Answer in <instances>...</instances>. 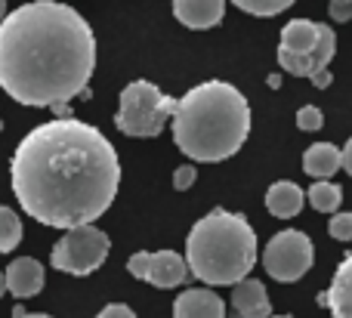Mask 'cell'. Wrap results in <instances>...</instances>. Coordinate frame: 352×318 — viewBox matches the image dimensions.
<instances>
[{"mask_svg": "<svg viewBox=\"0 0 352 318\" xmlns=\"http://www.w3.org/2000/svg\"><path fill=\"white\" fill-rule=\"evenodd\" d=\"M250 133V105L226 80H204L176 99L173 139L192 161H226Z\"/></svg>", "mask_w": 352, "mask_h": 318, "instance_id": "3", "label": "cell"}, {"mask_svg": "<svg viewBox=\"0 0 352 318\" xmlns=\"http://www.w3.org/2000/svg\"><path fill=\"white\" fill-rule=\"evenodd\" d=\"M340 167H343L340 148L331 146V142H316V146H309L303 155V170L316 179H331Z\"/></svg>", "mask_w": 352, "mask_h": 318, "instance_id": "16", "label": "cell"}, {"mask_svg": "<svg viewBox=\"0 0 352 318\" xmlns=\"http://www.w3.org/2000/svg\"><path fill=\"white\" fill-rule=\"evenodd\" d=\"M109 251H111L109 235H105L102 229H96L93 223H84V226L65 229V235L56 241L53 253H50V263L59 272L84 278L105 263Z\"/></svg>", "mask_w": 352, "mask_h": 318, "instance_id": "7", "label": "cell"}, {"mask_svg": "<svg viewBox=\"0 0 352 318\" xmlns=\"http://www.w3.org/2000/svg\"><path fill=\"white\" fill-rule=\"evenodd\" d=\"M309 204L318 210V214H334L343 201V189L331 179H316V185H309Z\"/></svg>", "mask_w": 352, "mask_h": 318, "instance_id": "17", "label": "cell"}, {"mask_svg": "<svg viewBox=\"0 0 352 318\" xmlns=\"http://www.w3.org/2000/svg\"><path fill=\"white\" fill-rule=\"evenodd\" d=\"M173 96L161 93L152 80H133L121 90L115 127L124 136H133V139H155V136H161L164 124L173 117Z\"/></svg>", "mask_w": 352, "mask_h": 318, "instance_id": "6", "label": "cell"}, {"mask_svg": "<svg viewBox=\"0 0 352 318\" xmlns=\"http://www.w3.org/2000/svg\"><path fill=\"white\" fill-rule=\"evenodd\" d=\"M328 3H352V0H328Z\"/></svg>", "mask_w": 352, "mask_h": 318, "instance_id": "30", "label": "cell"}, {"mask_svg": "<svg viewBox=\"0 0 352 318\" xmlns=\"http://www.w3.org/2000/svg\"><path fill=\"white\" fill-rule=\"evenodd\" d=\"M269 318H291V315H269Z\"/></svg>", "mask_w": 352, "mask_h": 318, "instance_id": "31", "label": "cell"}, {"mask_svg": "<svg viewBox=\"0 0 352 318\" xmlns=\"http://www.w3.org/2000/svg\"><path fill=\"white\" fill-rule=\"evenodd\" d=\"M173 318H226V303L210 288H188L176 297Z\"/></svg>", "mask_w": 352, "mask_h": 318, "instance_id": "10", "label": "cell"}, {"mask_svg": "<svg viewBox=\"0 0 352 318\" xmlns=\"http://www.w3.org/2000/svg\"><path fill=\"white\" fill-rule=\"evenodd\" d=\"M173 16L179 19L186 28L204 31L223 22L226 16V0H173Z\"/></svg>", "mask_w": 352, "mask_h": 318, "instance_id": "12", "label": "cell"}, {"mask_svg": "<svg viewBox=\"0 0 352 318\" xmlns=\"http://www.w3.org/2000/svg\"><path fill=\"white\" fill-rule=\"evenodd\" d=\"M6 19V0H0V22Z\"/></svg>", "mask_w": 352, "mask_h": 318, "instance_id": "29", "label": "cell"}, {"mask_svg": "<svg viewBox=\"0 0 352 318\" xmlns=\"http://www.w3.org/2000/svg\"><path fill=\"white\" fill-rule=\"evenodd\" d=\"M0 130H3V121H0Z\"/></svg>", "mask_w": 352, "mask_h": 318, "instance_id": "32", "label": "cell"}, {"mask_svg": "<svg viewBox=\"0 0 352 318\" xmlns=\"http://www.w3.org/2000/svg\"><path fill=\"white\" fill-rule=\"evenodd\" d=\"M12 195L50 229L96 223L121 189L118 152L93 124L56 117L34 127L10 161Z\"/></svg>", "mask_w": 352, "mask_h": 318, "instance_id": "1", "label": "cell"}, {"mask_svg": "<svg viewBox=\"0 0 352 318\" xmlns=\"http://www.w3.org/2000/svg\"><path fill=\"white\" fill-rule=\"evenodd\" d=\"M303 189H300L297 183H291V179H278V183L269 185L266 192V207L272 216H278V220H291V216H297L300 210H303Z\"/></svg>", "mask_w": 352, "mask_h": 318, "instance_id": "15", "label": "cell"}, {"mask_svg": "<svg viewBox=\"0 0 352 318\" xmlns=\"http://www.w3.org/2000/svg\"><path fill=\"white\" fill-rule=\"evenodd\" d=\"M340 158H343V170H346V173H349V177H352V139L346 142V146H343Z\"/></svg>", "mask_w": 352, "mask_h": 318, "instance_id": "25", "label": "cell"}, {"mask_svg": "<svg viewBox=\"0 0 352 318\" xmlns=\"http://www.w3.org/2000/svg\"><path fill=\"white\" fill-rule=\"evenodd\" d=\"M328 232L337 241H352V214H334L328 223Z\"/></svg>", "mask_w": 352, "mask_h": 318, "instance_id": "21", "label": "cell"}, {"mask_svg": "<svg viewBox=\"0 0 352 318\" xmlns=\"http://www.w3.org/2000/svg\"><path fill=\"white\" fill-rule=\"evenodd\" d=\"M19 241H22V220H19V214L0 204V253L16 251Z\"/></svg>", "mask_w": 352, "mask_h": 318, "instance_id": "18", "label": "cell"}, {"mask_svg": "<svg viewBox=\"0 0 352 318\" xmlns=\"http://www.w3.org/2000/svg\"><path fill=\"white\" fill-rule=\"evenodd\" d=\"M6 294V272H0V297Z\"/></svg>", "mask_w": 352, "mask_h": 318, "instance_id": "28", "label": "cell"}, {"mask_svg": "<svg viewBox=\"0 0 352 318\" xmlns=\"http://www.w3.org/2000/svg\"><path fill=\"white\" fill-rule=\"evenodd\" d=\"M96 318H136V313L130 306H124V303H109Z\"/></svg>", "mask_w": 352, "mask_h": 318, "instance_id": "23", "label": "cell"}, {"mask_svg": "<svg viewBox=\"0 0 352 318\" xmlns=\"http://www.w3.org/2000/svg\"><path fill=\"white\" fill-rule=\"evenodd\" d=\"M232 3H235L238 10L256 16V19H269V16H278V12H285L287 6H294V0H232Z\"/></svg>", "mask_w": 352, "mask_h": 318, "instance_id": "19", "label": "cell"}, {"mask_svg": "<svg viewBox=\"0 0 352 318\" xmlns=\"http://www.w3.org/2000/svg\"><path fill=\"white\" fill-rule=\"evenodd\" d=\"M195 179H198V170H195V164H182L179 170L173 173V189H176V192L192 189Z\"/></svg>", "mask_w": 352, "mask_h": 318, "instance_id": "22", "label": "cell"}, {"mask_svg": "<svg viewBox=\"0 0 352 318\" xmlns=\"http://www.w3.org/2000/svg\"><path fill=\"white\" fill-rule=\"evenodd\" d=\"M186 263L198 282L219 288L238 284L256 266V232L241 214L210 210L186 238Z\"/></svg>", "mask_w": 352, "mask_h": 318, "instance_id": "4", "label": "cell"}, {"mask_svg": "<svg viewBox=\"0 0 352 318\" xmlns=\"http://www.w3.org/2000/svg\"><path fill=\"white\" fill-rule=\"evenodd\" d=\"M337 56V34L331 25L294 19L281 31L278 65L294 78H309L318 90L331 87V62Z\"/></svg>", "mask_w": 352, "mask_h": 318, "instance_id": "5", "label": "cell"}, {"mask_svg": "<svg viewBox=\"0 0 352 318\" xmlns=\"http://www.w3.org/2000/svg\"><path fill=\"white\" fill-rule=\"evenodd\" d=\"M232 309L238 313V318H269L272 315V303L269 294L263 288V282L256 278H241L232 291Z\"/></svg>", "mask_w": 352, "mask_h": 318, "instance_id": "13", "label": "cell"}, {"mask_svg": "<svg viewBox=\"0 0 352 318\" xmlns=\"http://www.w3.org/2000/svg\"><path fill=\"white\" fill-rule=\"evenodd\" d=\"M269 87H272V90H278V87H281V74H269Z\"/></svg>", "mask_w": 352, "mask_h": 318, "instance_id": "27", "label": "cell"}, {"mask_svg": "<svg viewBox=\"0 0 352 318\" xmlns=\"http://www.w3.org/2000/svg\"><path fill=\"white\" fill-rule=\"evenodd\" d=\"M127 272L140 282H148L161 291L179 288L188 282V263L173 251H140L127 260Z\"/></svg>", "mask_w": 352, "mask_h": 318, "instance_id": "9", "label": "cell"}, {"mask_svg": "<svg viewBox=\"0 0 352 318\" xmlns=\"http://www.w3.org/2000/svg\"><path fill=\"white\" fill-rule=\"evenodd\" d=\"M312 260H316V247H312L309 235L300 232V229H285V232L272 235L263 251V266L275 282H300L306 272L312 269Z\"/></svg>", "mask_w": 352, "mask_h": 318, "instance_id": "8", "label": "cell"}, {"mask_svg": "<svg viewBox=\"0 0 352 318\" xmlns=\"http://www.w3.org/2000/svg\"><path fill=\"white\" fill-rule=\"evenodd\" d=\"M322 303H328L334 318H352V253H346L343 263L337 266L334 282L322 297Z\"/></svg>", "mask_w": 352, "mask_h": 318, "instance_id": "14", "label": "cell"}, {"mask_svg": "<svg viewBox=\"0 0 352 318\" xmlns=\"http://www.w3.org/2000/svg\"><path fill=\"white\" fill-rule=\"evenodd\" d=\"M297 127L303 130V133H318V130L324 127L322 109H316V105H303V109L297 111Z\"/></svg>", "mask_w": 352, "mask_h": 318, "instance_id": "20", "label": "cell"}, {"mask_svg": "<svg viewBox=\"0 0 352 318\" xmlns=\"http://www.w3.org/2000/svg\"><path fill=\"white\" fill-rule=\"evenodd\" d=\"M328 10L334 22H349L352 19V3H328Z\"/></svg>", "mask_w": 352, "mask_h": 318, "instance_id": "24", "label": "cell"}, {"mask_svg": "<svg viewBox=\"0 0 352 318\" xmlns=\"http://www.w3.org/2000/svg\"><path fill=\"white\" fill-rule=\"evenodd\" d=\"M43 288V266L34 257H19L10 263L6 269V291H10L16 300H28L37 297Z\"/></svg>", "mask_w": 352, "mask_h": 318, "instance_id": "11", "label": "cell"}, {"mask_svg": "<svg viewBox=\"0 0 352 318\" xmlns=\"http://www.w3.org/2000/svg\"><path fill=\"white\" fill-rule=\"evenodd\" d=\"M96 68V37L78 10L31 0L0 22V90L28 109L87 99Z\"/></svg>", "mask_w": 352, "mask_h": 318, "instance_id": "2", "label": "cell"}, {"mask_svg": "<svg viewBox=\"0 0 352 318\" xmlns=\"http://www.w3.org/2000/svg\"><path fill=\"white\" fill-rule=\"evenodd\" d=\"M12 318H50V315H43V313H25L22 306H16V309H12Z\"/></svg>", "mask_w": 352, "mask_h": 318, "instance_id": "26", "label": "cell"}]
</instances>
